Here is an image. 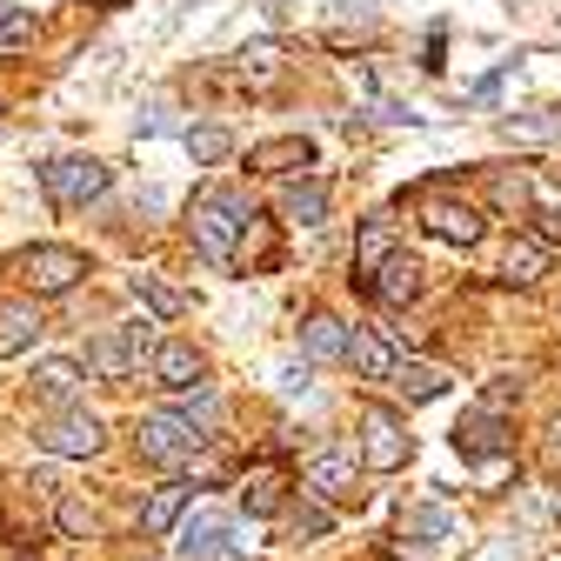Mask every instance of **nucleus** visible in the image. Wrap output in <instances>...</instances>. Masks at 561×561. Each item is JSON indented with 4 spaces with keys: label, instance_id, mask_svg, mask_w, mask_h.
<instances>
[{
    "label": "nucleus",
    "instance_id": "nucleus-31",
    "mask_svg": "<svg viewBox=\"0 0 561 561\" xmlns=\"http://www.w3.org/2000/svg\"><path fill=\"white\" fill-rule=\"evenodd\" d=\"M488 201H495L502 215H522V207H528V181L508 174V168H495V174H488Z\"/></svg>",
    "mask_w": 561,
    "mask_h": 561
},
{
    "label": "nucleus",
    "instance_id": "nucleus-4",
    "mask_svg": "<svg viewBox=\"0 0 561 561\" xmlns=\"http://www.w3.org/2000/svg\"><path fill=\"white\" fill-rule=\"evenodd\" d=\"M201 442H207V435L187 428L181 414H148V421L134 428V448L148 455V461H161V468H187V461L201 455Z\"/></svg>",
    "mask_w": 561,
    "mask_h": 561
},
{
    "label": "nucleus",
    "instance_id": "nucleus-13",
    "mask_svg": "<svg viewBox=\"0 0 561 561\" xmlns=\"http://www.w3.org/2000/svg\"><path fill=\"white\" fill-rule=\"evenodd\" d=\"M401 535L435 541V548H461V541H468V522H461L455 508H442V502H421V508L401 515Z\"/></svg>",
    "mask_w": 561,
    "mask_h": 561
},
{
    "label": "nucleus",
    "instance_id": "nucleus-10",
    "mask_svg": "<svg viewBox=\"0 0 561 561\" xmlns=\"http://www.w3.org/2000/svg\"><path fill=\"white\" fill-rule=\"evenodd\" d=\"M508 448H515V442H508V421H502V414L474 408V414L455 421V455H461V461H502Z\"/></svg>",
    "mask_w": 561,
    "mask_h": 561
},
{
    "label": "nucleus",
    "instance_id": "nucleus-16",
    "mask_svg": "<svg viewBox=\"0 0 561 561\" xmlns=\"http://www.w3.org/2000/svg\"><path fill=\"white\" fill-rule=\"evenodd\" d=\"M248 168H254V174H295V168H314V140H301V134L261 140V148H248Z\"/></svg>",
    "mask_w": 561,
    "mask_h": 561
},
{
    "label": "nucleus",
    "instance_id": "nucleus-14",
    "mask_svg": "<svg viewBox=\"0 0 561 561\" xmlns=\"http://www.w3.org/2000/svg\"><path fill=\"white\" fill-rule=\"evenodd\" d=\"M187 502H194V481H187V474H174V481H161V488H154V495H148V502H140V535H148V541H154V535H168V528H174V522L187 515Z\"/></svg>",
    "mask_w": 561,
    "mask_h": 561
},
{
    "label": "nucleus",
    "instance_id": "nucleus-34",
    "mask_svg": "<svg viewBox=\"0 0 561 561\" xmlns=\"http://www.w3.org/2000/svg\"><path fill=\"white\" fill-rule=\"evenodd\" d=\"M535 241H541V248L561 241V201H541V207H535Z\"/></svg>",
    "mask_w": 561,
    "mask_h": 561
},
{
    "label": "nucleus",
    "instance_id": "nucleus-28",
    "mask_svg": "<svg viewBox=\"0 0 561 561\" xmlns=\"http://www.w3.org/2000/svg\"><path fill=\"white\" fill-rule=\"evenodd\" d=\"M181 148L194 154V168H221V161L234 154V140H228V127H187Z\"/></svg>",
    "mask_w": 561,
    "mask_h": 561
},
{
    "label": "nucleus",
    "instance_id": "nucleus-11",
    "mask_svg": "<svg viewBox=\"0 0 561 561\" xmlns=\"http://www.w3.org/2000/svg\"><path fill=\"white\" fill-rule=\"evenodd\" d=\"M421 274H428V267H421L414 254H388V261L375 267V280H368V295H375L381 308H408V301L421 295Z\"/></svg>",
    "mask_w": 561,
    "mask_h": 561
},
{
    "label": "nucleus",
    "instance_id": "nucleus-5",
    "mask_svg": "<svg viewBox=\"0 0 561 561\" xmlns=\"http://www.w3.org/2000/svg\"><path fill=\"white\" fill-rule=\"evenodd\" d=\"M34 442H41L47 455L88 461V455H101V448H107V428H101V414H88V408H67V414L41 421V428H34Z\"/></svg>",
    "mask_w": 561,
    "mask_h": 561
},
{
    "label": "nucleus",
    "instance_id": "nucleus-17",
    "mask_svg": "<svg viewBox=\"0 0 561 561\" xmlns=\"http://www.w3.org/2000/svg\"><path fill=\"white\" fill-rule=\"evenodd\" d=\"M221 541H228V515H221V508H194V515L181 522V541H174V548H181V561H207Z\"/></svg>",
    "mask_w": 561,
    "mask_h": 561
},
{
    "label": "nucleus",
    "instance_id": "nucleus-26",
    "mask_svg": "<svg viewBox=\"0 0 561 561\" xmlns=\"http://www.w3.org/2000/svg\"><path fill=\"white\" fill-rule=\"evenodd\" d=\"M280 488H288V481H280L274 468H254V474H248V488H241V508H248L254 522L280 515Z\"/></svg>",
    "mask_w": 561,
    "mask_h": 561
},
{
    "label": "nucleus",
    "instance_id": "nucleus-7",
    "mask_svg": "<svg viewBox=\"0 0 561 561\" xmlns=\"http://www.w3.org/2000/svg\"><path fill=\"white\" fill-rule=\"evenodd\" d=\"M408 455H414V435L401 421L388 408H362V461L375 474H394V468H408Z\"/></svg>",
    "mask_w": 561,
    "mask_h": 561
},
{
    "label": "nucleus",
    "instance_id": "nucleus-12",
    "mask_svg": "<svg viewBox=\"0 0 561 561\" xmlns=\"http://www.w3.org/2000/svg\"><path fill=\"white\" fill-rule=\"evenodd\" d=\"M148 375L168 388V394H187V388H201V355L187 341H154V355H148Z\"/></svg>",
    "mask_w": 561,
    "mask_h": 561
},
{
    "label": "nucleus",
    "instance_id": "nucleus-15",
    "mask_svg": "<svg viewBox=\"0 0 561 561\" xmlns=\"http://www.w3.org/2000/svg\"><path fill=\"white\" fill-rule=\"evenodd\" d=\"M280 221H295V228H321L328 221V181H280Z\"/></svg>",
    "mask_w": 561,
    "mask_h": 561
},
{
    "label": "nucleus",
    "instance_id": "nucleus-9",
    "mask_svg": "<svg viewBox=\"0 0 561 561\" xmlns=\"http://www.w3.org/2000/svg\"><path fill=\"white\" fill-rule=\"evenodd\" d=\"M301 488L328 508H347V502H362V468H355V455H314L301 468Z\"/></svg>",
    "mask_w": 561,
    "mask_h": 561
},
{
    "label": "nucleus",
    "instance_id": "nucleus-2",
    "mask_svg": "<svg viewBox=\"0 0 561 561\" xmlns=\"http://www.w3.org/2000/svg\"><path fill=\"white\" fill-rule=\"evenodd\" d=\"M107 161H94V154H54L47 168H41V187H47V201H60V207H88V201H101L107 194Z\"/></svg>",
    "mask_w": 561,
    "mask_h": 561
},
{
    "label": "nucleus",
    "instance_id": "nucleus-32",
    "mask_svg": "<svg viewBox=\"0 0 561 561\" xmlns=\"http://www.w3.org/2000/svg\"><path fill=\"white\" fill-rule=\"evenodd\" d=\"M215 408H221V401H215V388H207V381L187 388V394H174V414L187 421V428H194V421H215Z\"/></svg>",
    "mask_w": 561,
    "mask_h": 561
},
{
    "label": "nucleus",
    "instance_id": "nucleus-6",
    "mask_svg": "<svg viewBox=\"0 0 561 561\" xmlns=\"http://www.w3.org/2000/svg\"><path fill=\"white\" fill-rule=\"evenodd\" d=\"M148 355H154V334H148V328H101L94 347H88V368H94L101 381H127Z\"/></svg>",
    "mask_w": 561,
    "mask_h": 561
},
{
    "label": "nucleus",
    "instance_id": "nucleus-24",
    "mask_svg": "<svg viewBox=\"0 0 561 561\" xmlns=\"http://www.w3.org/2000/svg\"><path fill=\"white\" fill-rule=\"evenodd\" d=\"M502 274H508V280H522V288H535V280L548 274V248H541L535 234H515V241H508V254H502Z\"/></svg>",
    "mask_w": 561,
    "mask_h": 561
},
{
    "label": "nucleus",
    "instance_id": "nucleus-36",
    "mask_svg": "<svg viewBox=\"0 0 561 561\" xmlns=\"http://www.w3.org/2000/svg\"><path fill=\"white\" fill-rule=\"evenodd\" d=\"M101 8H121V0H101Z\"/></svg>",
    "mask_w": 561,
    "mask_h": 561
},
{
    "label": "nucleus",
    "instance_id": "nucleus-35",
    "mask_svg": "<svg viewBox=\"0 0 561 561\" xmlns=\"http://www.w3.org/2000/svg\"><path fill=\"white\" fill-rule=\"evenodd\" d=\"M295 528H301V535H328V508H321V502H301V508H295Z\"/></svg>",
    "mask_w": 561,
    "mask_h": 561
},
{
    "label": "nucleus",
    "instance_id": "nucleus-22",
    "mask_svg": "<svg viewBox=\"0 0 561 561\" xmlns=\"http://www.w3.org/2000/svg\"><path fill=\"white\" fill-rule=\"evenodd\" d=\"M134 301L148 308L154 321H181L187 314V295L174 288V280H161V274H134Z\"/></svg>",
    "mask_w": 561,
    "mask_h": 561
},
{
    "label": "nucleus",
    "instance_id": "nucleus-3",
    "mask_svg": "<svg viewBox=\"0 0 561 561\" xmlns=\"http://www.w3.org/2000/svg\"><path fill=\"white\" fill-rule=\"evenodd\" d=\"M14 274L27 280L34 295H67V288L88 274V254H81V248H60V241H41V248H27V254L14 261Z\"/></svg>",
    "mask_w": 561,
    "mask_h": 561
},
{
    "label": "nucleus",
    "instance_id": "nucleus-23",
    "mask_svg": "<svg viewBox=\"0 0 561 561\" xmlns=\"http://www.w3.org/2000/svg\"><path fill=\"white\" fill-rule=\"evenodd\" d=\"M448 381H455V375H448V368H435V362H401V368H394V388H401L408 401H442V394H448Z\"/></svg>",
    "mask_w": 561,
    "mask_h": 561
},
{
    "label": "nucleus",
    "instance_id": "nucleus-33",
    "mask_svg": "<svg viewBox=\"0 0 561 561\" xmlns=\"http://www.w3.org/2000/svg\"><path fill=\"white\" fill-rule=\"evenodd\" d=\"M54 522H60V535H75V541H88V535L101 528L88 502H60V508H54Z\"/></svg>",
    "mask_w": 561,
    "mask_h": 561
},
{
    "label": "nucleus",
    "instance_id": "nucleus-27",
    "mask_svg": "<svg viewBox=\"0 0 561 561\" xmlns=\"http://www.w3.org/2000/svg\"><path fill=\"white\" fill-rule=\"evenodd\" d=\"M355 34H375V0H334V21H328V41L347 47Z\"/></svg>",
    "mask_w": 561,
    "mask_h": 561
},
{
    "label": "nucleus",
    "instance_id": "nucleus-1",
    "mask_svg": "<svg viewBox=\"0 0 561 561\" xmlns=\"http://www.w3.org/2000/svg\"><path fill=\"white\" fill-rule=\"evenodd\" d=\"M248 221H254V201H248V194H234V187H207V194L194 201V215H187V234H194V248H201L207 261H234Z\"/></svg>",
    "mask_w": 561,
    "mask_h": 561
},
{
    "label": "nucleus",
    "instance_id": "nucleus-30",
    "mask_svg": "<svg viewBox=\"0 0 561 561\" xmlns=\"http://www.w3.org/2000/svg\"><path fill=\"white\" fill-rule=\"evenodd\" d=\"M34 8H0V54H21V47H34Z\"/></svg>",
    "mask_w": 561,
    "mask_h": 561
},
{
    "label": "nucleus",
    "instance_id": "nucleus-25",
    "mask_svg": "<svg viewBox=\"0 0 561 561\" xmlns=\"http://www.w3.org/2000/svg\"><path fill=\"white\" fill-rule=\"evenodd\" d=\"M301 347L314 362H347V328L334 321V314H308V328H301Z\"/></svg>",
    "mask_w": 561,
    "mask_h": 561
},
{
    "label": "nucleus",
    "instance_id": "nucleus-19",
    "mask_svg": "<svg viewBox=\"0 0 561 561\" xmlns=\"http://www.w3.org/2000/svg\"><path fill=\"white\" fill-rule=\"evenodd\" d=\"M394 254V221L388 215H368L362 221V241H355V274H362V288H368V280H375V267Z\"/></svg>",
    "mask_w": 561,
    "mask_h": 561
},
{
    "label": "nucleus",
    "instance_id": "nucleus-29",
    "mask_svg": "<svg viewBox=\"0 0 561 561\" xmlns=\"http://www.w3.org/2000/svg\"><path fill=\"white\" fill-rule=\"evenodd\" d=\"M502 134H508V140H561V114H554V107H541V114H508Z\"/></svg>",
    "mask_w": 561,
    "mask_h": 561
},
{
    "label": "nucleus",
    "instance_id": "nucleus-18",
    "mask_svg": "<svg viewBox=\"0 0 561 561\" xmlns=\"http://www.w3.org/2000/svg\"><path fill=\"white\" fill-rule=\"evenodd\" d=\"M347 362H355V375L362 381H394V347L375 334V328H355V334H347Z\"/></svg>",
    "mask_w": 561,
    "mask_h": 561
},
{
    "label": "nucleus",
    "instance_id": "nucleus-21",
    "mask_svg": "<svg viewBox=\"0 0 561 561\" xmlns=\"http://www.w3.org/2000/svg\"><path fill=\"white\" fill-rule=\"evenodd\" d=\"M34 394L41 401H75L81 394V362H67V355L34 362Z\"/></svg>",
    "mask_w": 561,
    "mask_h": 561
},
{
    "label": "nucleus",
    "instance_id": "nucleus-8",
    "mask_svg": "<svg viewBox=\"0 0 561 561\" xmlns=\"http://www.w3.org/2000/svg\"><path fill=\"white\" fill-rule=\"evenodd\" d=\"M421 228H428L435 241H448V248H474L481 234H488V215L474 201H448V194H428L421 201Z\"/></svg>",
    "mask_w": 561,
    "mask_h": 561
},
{
    "label": "nucleus",
    "instance_id": "nucleus-20",
    "mask_svg": "<svg viewBox=\"0 0 561 561\" xmlns=\"http://www.w3.org/2000/svg\"><path fill=\"white\" fill-rule=\"evenodd\" d=\"M34 334H41V308L34 301H0V362L21 355Z\"/></svg>",
    "mask_w": 561,
    "mask_h": 561
}]
</instances>
